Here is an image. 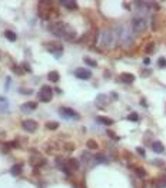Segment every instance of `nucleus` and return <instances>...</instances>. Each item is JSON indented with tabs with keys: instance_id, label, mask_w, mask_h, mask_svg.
Segmentation results:
<instances>
[{
	"instance_id": "nucleus-2",
	"label": "nucleus",
	"mask_w": 166,
	"mask_h": 188,
	"mask_svg": "<svg viewBox=\"0 0 166 188\" xmlns=\"http://www.w3.org/2000/svg\"><path fill=\"white\" fill-rule=\"evenodd\" d=\"M116 39H118V42H120V43H123V44H130L133 40L129 29L126 28V26H123V24H120V26L116 28Z\"/></svg>"
},
{
	"instance_id": "nucleus-14",
	"label": "nucleus",
	"mask_w": 166,
	"mask_h": 188,
	"mask_svg": "<svg viewBox=\"0 0 166 188\" xmlns=\"http://www.w3.org/2000/svg\"><path fill=\"white\" fill-rule=\"evenodd\" d=\"M66 162H68V167L70 168V171H78L79 167H80V162L76 158H69Z\"/></svg>"
},
{
	"instance_id": "nucleus-25",
	"label": "nucleus",
	"mask_w": 166,
	"mask_h": 188,
	"mask_svg": "<svg viewBox=\"0 0 166 188\" xmlns=\"http://www.w3.org/2000/svg\"><path fill=\"white\" fill-rule=\"evenodd\" d=\"M86 147H88L89 149H98V148H99V145H98V142H96V141H93V139H89L88 142H86Z\"/></svg>"
},
{
	"instance_id": "nucleus-27",
	"label": "nucleus",
	"mask_w": 166,
	"mask_h": 188,
	"mask_svg": "<svg viewBox=\"0 0 166 188\" xmlns=\"http://www.w3.org/2000/svg\"><path fill=\"white\" fill-rule=\"evenodd\" d=\"M12 70H13L16 75H23V72H24V69L22 68V66H19V65H13L12 66Z\"/></svg>"
},
{
	"instance_id": "nucleus-8",
	"label": "nucleus",
	"mask_w": 166,
	"mask_h": 188,
	"mask_svg": "<svg viewBox=\"0 0 166 188\" xmlns=\"http://www.w3.org/2000/svg\"><path fill=\"white\" fill-rule=\"evenodd\" d=\"M29 162H30V164L33 165L36 170H38V168L44 167V165H46V158H43L42 155H39V154H36V155L33 154L30 157V159H29Z\"/></svg>"
},
{
	"instance_id": "nucleus-34",
	"label": "nucleus",
	"mask_w": 166,
	"mask_h": 188,
	"mask_svg": "<svg viewBox=\"0 0 166 188\" xmlns=\"http://www.w3.org/2000/svg\"><path fill=\"white\" fill-rule=\"evenodd\" d=\"M64 151H75V145L73 144H64Z\"/></svg>"
},
{
	"instance_id": "nucleus-13",
	"label": "nucleus",
	"mask_w": 166,
	"mask_h": 188,
	"mask_svg": "<svg viewBox=\"0 0 166 188\" xmlns=\"http://www.w3.org/2000/svg\"><path fill=\"white\" fill-rule=\"evenodd\" d=\"M108 96L103 95V93H100V95L96 96V106H99V108H105L106 105H108Z\"/></svg>"
},
{
	"instance_id": "nucleus-18",
	"label": "nucleus",
	"mask_w": 166,
	"mask_h": 188,
	"mask_svg": "<svg viewBox=\"0 0 166 188\" xmlns=\"http://www.w3.org/2000/svg\"><path fill=\"white\" fill-rule=\"evenodd\" d=\"M96 121H98L99 123H102V125H108V127L113 123V119H110L108 116H96Z\"/></svg>"
},
{
	"instance_id": "nucleus-22",
	"label": "nucleus",
	"mask_w": 166,
	"mask_h": 188,
	"mask_svg": "<svg viewBox=\"0 0 166 188\" xmlns=\"http://www.w3.org/2000/svg\"><path fill=\"white\" fill-rule=\"evenodd\" d=\"M80 158H82V162H85V164H89L90 161H93V155H90L88 151H86V152H82Z\"/></svg>"
},
{
	"instance_id": "nucleus-28",
	"label": "nucleus",
	"mask_w": 166,
	"mask_h": 188,
	"mask_svg": "<svg viewBox=\"0 0 166 188\" xmlns=\"http://www.w3.org/2000/svg\"><path fill=\"white\" fill-rule=\"evenodd\" d=\"M46 128H48V129H50V131H54V129H58V128H59V123L54 122V121H52V122L46 123Z\"/></svg>"
},
{
	"instance_id": "nucleus-6",
	"label": "nucleus",
	"mask_w": 166,
	"mask_h": 188,
	"mask_svg": "<svg viewBox=\"0 0 166 188\" xmlns=\"http://www.w3.org/2000/svg\"><path fill=\"white\" fill-rule=\"evenodd\" d=\"M38 98L42 102H49V101H52V98H53V91H52L50 86H48V85L42 86V89L38 92Z\"/></svg>"
},
{
	"instance_id": "nucleus-30",
	"label": "nucleus",
	"mask_w": 166,
	"mask_h": 188,
	"mask_svg": "<svg viewBox=\"0 0 166 188\" xmlns=\"http://www.w3.org/2000/svg\"><path fill=\"white\" fill-rule=\"evenodd\" d=\"M158 65H159V68H166V59L165 58H159V59H158Z\"/></svg>"
},
{
	"instance_id": "nucleus-16",
	"label": "nucleus",
	"mask_w": 166,
	"mask_h": 188,
	"mask_svg": "<svg viewBox=\"0 0 166 188\" xmlns=\"http://www.w3.org/2000/svg\"><path fill=\"white\" fill-rule=\"evenodd\" d=\"M38 108V103L36 102H27V103H24V105H22L20 106V109L23 111V112H30V111H34Z\"/></svg>"
},
{
	"instance_id": "nucleus-17",
	"label": "nucleus",
	"mask_w": 166,
	"mask_h": 188,
	"mask_svg": "<svg viewBox=\"0 0 166 188\" xmlns=\"http://www.w3.org/2000/svg\"><path fill=\"white\" fill-rule=\"evenodd\" d=\"M120 81H122V82H125V83H132L133 81H135V75L123 72L122 75H120Z\"/></svg>"
},
{
	"instance_id": "nucleus-32",
	"label": "nucleus",
	"mask_w": 166,
	"mask_h": 188,
	"mask_svg": "<svg viewBox=\"0 0 166 188\" xmlns=\"http://www.w3.org/2000/svg\"><path fill=\"white\" fill-rule=\"evenodd\" d=\"M140 75H142L143 78H148V76L152 75V70H149V69H145V70H142V72H140Z\"/></svg>"
},
{
	"instance_id": "nucleus-19",
	"label": "nucleus",
	"mask_w": 166,
	"mask_h": 188,
	"mask_svg": "<svg viewBox=\"0 0 166 188\" xmlns=\"http://www.w3.org/2000/svg\"><path fill=\"white\" fill-rule=\"evenodd\" d=\"M93 162L96 164H103V162H108V157L105 154H96L93 157Z\"/></svg>"
},
{
	"instance_id": "nucleus-38",
	"label": "nucleus",
	"mask_w": 166,
	"mask_h": 188,
	"mask_svg": "<svg viewBox=\"0 0 166 188\" xmlns=\"http://www.w3.org/2000/svg\"><path fill=\"white\" fill-rule=\"evenodd\" d=\"M138 154H140L142 157H145V149H143V148H138Z\"/></svg>"
},
{
	"instance_id": "nucleus-11",
	"label": "nucleus",
	"mask_w": 166,
	"mask_h": 188,
	"mask_svg": "<svg viewBox=\"0 0 166 188\" xmlns=\"http://www.w3.org/2000/svg\"><path fill=\"white\" fill-rule=\"evenodd\" d=\"M60 113H62V116H64V118H72V119H79V113L76 112V111L70 109V108H66V106H63V108H60Z\"/></svg>"
},
{
	"instance_id": "nucleus-20",
	"label": "nucleus",
	"mask_w": 166,
	"mask_h": 188,
	"mask_svg": "<svg viewBox=\"0 0 166 188\" xmlns=\"http://www.w3.org/2000/svg\"><path fill=\"white\" fill-rule=\"evenodd\" d=\"M133 171H135V174L138 175L139 178H145L146 175H148L146 170H145V168H142V167H133Z\"/></svg>"
},
{
	"instance_id": "nucleus-35",
	"label": "nucleus",
	"mask_w": 166,
	"mask_h": 188,
	"mask_svg": "<svg viewBox=\"0 0 166 188\" xmlns=\"http://www.w3.org/2000/svg\"><path fill=\"white\" fill-rule=\"evenodd\" d=\"M152 29L153 30H158V19L156 17H153V20H152Z\"/></svg>"
},
{
	"instance_id": "nucleus-7",
	"label": "nucleus",
	"mask_w": 166,
	"mask_h": 188,
	"mask_svg": "<svg viewBox=\"0 0 166 188\" xmlns=\"http://www.w3.org/2000/svg\"><path fill=\"white\" fill-rule=\"evenodd\" d=\"M39 16L43 19V20H50V7L48 4L44 3V2H40L39 3Z\"/></svg>"
},
{
	"instance_id": "nucleus-10",
	"label": "nucleus",
	"mask_w": 166,
	"mask_h": 188,
	"mask_svg": "<svg viewBox=\"0 0 166 188\" xmlns=\"http://www.w3.org/2000/svg\"><path fill=\"white\" fill-rule=\"evenodd\" d=\"M22 128L27 132H34V131L38 129V122L33 119H27V121H23L22 122Z\"/></svg>"
},
{
	"instance_id": "nucleus-15",
	"label": "nucleus",
	"mask_w": 166,
	"mask_h": 188,
	"mask_svg": "<svg viewBox=\"0 0 166 188\" xmlns=\"http://www.w3.org/2000/svg\"><path fill=\"white\" fill-rule=\"evenodd\" d=\"M150 148H152L153 152H158V154H162L163 151H165V147H163L162 142H159V141H153Z\"/></svg>"
},
{
	"instance_id": "nucleus-37",
	"label": "nucleus",
	"mask_w": 166,
	"mask_h": 188,
	"mask_svg": "<svg viewBox=\"0 0 166 188\" xmlns=\"http://www.w3.org/2000/svg\"><path fill=\"white\" fill-rule=\"evenodd\" d=\"M152 164H155V165H160V167H162V165H163V161L156 159V161H152Z\"/></svg>"
},
{
	"instance_id": "nucleus-5",
	"label": "nucleus",
	"mask_w": 166,
	"mask_h": 188,
	"mask_svg": "<svg viewBox=\"0 0 166 188\" xmlns=\"http://www.w3.org/2000/svg\"><path fill=\"white\" fill-rule=\"evenodd\" d=\"M44 48L50 53H53L54 58H60L62 53H63V44L59 43V42H48V43H44Z\"/></svg>"
},
{
	"instance_id": "nucleus-40",
	"label": "nucleus",
	"mask_w": 166,
	"mask_h": 188,
	"mask_svg": "<svg viewBox=\"0 0 166 188\" xmlns=\"http://www.w3.org/2000/svg\"><path fill=\"white\" fill-rule=\"evenodd\" d=\"M22 68H23V69H26L27 72H30V70H32V69L29 68V65H26V63H23V65H22Z\"/></svg>"
},
{
	"instance_id": "nucleus-31",
	"label": "nucleus",
	"mask_w": 166,
	"mask_h": 188,
	"mask_svg": "<svg viewBox=\"0 0 166 188\" xmlns=\"http://www.w3.org/2000/svg\"><path fill=\"white\" fill-rule=\"evenodd\" d=\"M9 148H19V142L17 141H10V142H6Z\"/></svg>"
},
{
	"instance_id": "nucleus-4",
	"label": "nucleus",
	"mask_w": 166,
	"mask_h": 188,
	"mask_svg": "<svg viewBox=\"0 0 166 188\" xmlns=\"http://www.w3.org/2000/svg\"><path fill=\"white\" fill-rule=\"evenodd\" d=\"M148 29V22L145 17H135L132 20V30L135 33H143Z\"/></svg>"
},
{
	"instance_id": "nucleus-36",
	"label": "nucleus",
	"mask_w": 166,
	"mask_h": 188,
	"mask_svg": "<svg viewBox=\"0 0 166 188\" xmlns=\"http://www.w3.org/2000/svg\"><path fill=\"white\" fill-rule=\"evenodd\" d=\"M108 135H109L110 138H112V139H118V137H116L115 132H112V131H108Z\"/></svg>"
},
{
	"instance_id": "nucleus-24",
	"label": "nucleus",
	"mask_w": 166,
	"mask_h": 188,
	"mask_svg": "<svg viewBox=\"0 0 166 188\" xmlns=\"http://www.w3.org/2000/svg\"><path fill=\"white\" fill-rule=\"evenodd\" d=\"M4 36H6V39L7 40H10V42H14L16 40V33H14V32H12V30H6L4 32Z\"/></svg>"
},
{
	"instance_id": "nucleus-42",
	"label": "nucleus",
	"mask_w": 166,
	"mask_h": 188,
	"mask_svg": "<svg viewBox=\"0 0 166 188\" xmlns=\"http://www.w3.org/2000/svg\"><path fill=\"white\" fill-rule=\"evenodd\" d=\"M165 175H166V170H165Z\"/></svg>"
},
{
	"instance_id": "nucleus-1",
	"label": "nucleus",
	"mask_w": 166,
	"mask_h": 188,
	"mask_svg": "<svg viewBox=\"0 0 166 188\" xmlns=\"http://www.w3.org/2000/svg\"><path fill=\"white\" fill-rule=\"evenodd\" d=\"M49 30L52 32V34H54V36H58V38H63L69 33L70 30H73V29L69 26V24L63 23V22L60 20H56V22H50V23L48 24Z\"/></svg>"
},
{
	"instance_id": "nucleus-26",
	"label": "nucleus",
	"mask_w": 166,
	"mask_h": 188,
	"mask_svg": "<svg viewBox=\"0 0 166 188\" xmlns=\"http://www.w3.org/2000/svg\"><path fill=\"white\" fill-rule=\"evenodd\" d=\"M153 50H155V43H153V42H149V43L145 46V53L149 55V53H152Z\"/></svg>"
},
{
	"instance_id": "nucleus-12",
	"label": "nucleus",
	"mask_w": 166,
	"mask_h": 188,
	"mask_svg": "<svg viewBox=\"0 0 166 188\" xmlns=\"http://www.w3.org/2000/svg\"><path fill=\"white\" fill-rule=\"evenodd\" d=\"M62 6H64L66 9H69V10H78L79 6L76 2H73V0H62L60 2Z\"/></svg>"
},
{
	"instance_id": "nucleus-39",
	"label": "nucleus",
	"mask_w": 166,
	"mask_h": 188,
	"mask_svg": "<svg viewBox=\"0 0 166 188\" xmlns=\"http://www.w3.org/2000/svg\"><path fill=\"white\" fill-rule=\"evenodd\" d=\"M150 7H155V10H159V4L155 3V2H153V3H150Z\"/></svg>"
},
{
	"instance_id": "nucleus-21",
	"label": "nucleus",
	"mask_w": 166,
	"mask_h": 188,
	"mask_svg": "<svg viewBox=\"0 0 166 188\" xmlns=\"http://www.w3.org/2000/svg\"><path fill=\"white\" fill-rule=\"evenodd\" d=\"M22 170H23V164H16V165H13V167H12L10 174L12 175H19L22 172Z\"/></svg>"
},
{
	"instance_id": "nucleus-9",
	"label": "nucleus",
	"mask_w": 166,
	"mask_h": 188,
	"mask_svg": "<svg viewBox=\"0 0 166 188\" xmlns=\"http://www.w3.org/2000/svg\"><path fill=\"white\" fill-rule=\"evenodd\" d=\"M75 75H76V78L83 79V81H89V79L92 78V72L89 69H85V68H78L75 70Z\"/></svg>"
},
{
	"instance_id": "nucleus-29",
	"label": "nucleus",
	"mask_w": 166,
	"mask_h": 188,
	"mask_svg": "<svg viewBox=\"0 0 166 188\" xmlns=\"http://www.w3.org/2000/svg\"><path fill=\"white\" fill-rule=\"evenodd\" d=\"M83 60H85V63H86V65H89V66H93V68L98 66V62L93 60V59H90V58H85Z\"/></svg>"
},
{
	"instance_id": "nucleus-23",
	"label": "nucleus",
	"mask_w": 166,
	"mask_h": 188,
	"mask_svg": "<svg viewBox=\"0 0 166 188\" xmlns=\"http://www.w3.org/2000/svg\"><path fill=\"white\" fill-rule=\"evenodd\" d=\"M48 78H49V81H50V82H58L60 76H59V72H56V70H52V72H49Z\"/></svg>"
},
{
	"instance_id": "nucleus-33",
	"label": "nucleus",
	"mask_w": 166,
	"mask_h": 188,
	"mask_svg": "<svg viewBox=\"0 0 166 188\" xmlns=\"http://www.w3.org/2000/svg\"><path fill=\"white\" fill-rule=\"evenodd\" d=\"M128 119H130V121H138V119H139V116H138V113H136V112H133V113H130V115L128 116Z\"/></svg>"
},
{
	"instance_id": "nucleus-41",
	"label": "nucleus",
	"mask_w": 166,
	"mask_h": 188,
	"mask_svg": "<svg viewBox=\"0 0 166 188\" xmlns=\"http://www.w3.org/2000/svg\"><path fill=\"white\" fill-rule=\"evenodd\" d=\"M143 63H145V65H149V63H150V59H149V58H145V59H143Z\"/></svg>"
},
{
	"instance_id": "nucleus-3",
	"label": "nucleus",
	"mask_w": 166,
	"mask_h": 188,
	"mask_svg": "<svg viewBox=\"0 0 166 188\" xmlns=\"http://www.w3.org/2000/svg\"><path fill=\"white\" fill-rule=\"evenodd\" d=\"M115 43V33L112 30H102L99 34V44L102 48H112Z\"/></svg>"
}]
</instances>
